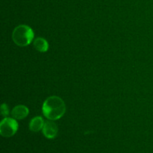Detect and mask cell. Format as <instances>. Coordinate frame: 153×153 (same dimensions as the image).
Returning <instances> with one entry per match:
<instances>
[{
	"label": "cell",
	"instance_id": "obj_8",
	"mask_svg": "<svg viewBox=\"0 0 153 153\" xmlns=\"http://www.w3.org/2000/svg\"><path fill=\"white\" fill-rule=\"evenodd\" d=\"M1 114L2 116L5 117L7 116L9 114V110L8 108H7V105L6 104H2L1 106Z\"/></svg>",
	"mask_w": 153,
	"mask_h": 153
},
{
	"label": "cell",
	"instance_id": "obj_6",
	"mask_svg": "<svg viewBox=\"0 0 153 153\" xmlns=\"http://www.w3.org/2000/svg\"><path fill=\"white\" fill-rule=\"evenodd\" d=\"M44 121L41 117H35L29 123V128L31 131L37 132L43 129L44 126Z\"/></svg>",
	"mask_w": 153,
	"mask_h": 153
},
{
	"label": "cell",
	"instance_id": "obj_2",
	"mask_svg": "<svg viewBox=\"0 0 153 153\" xmlns=\"http://www.w3.org/2000/svg\"><path fill=\"white\" fill-rule=\"evenodd\" d=\"M13 42L19 46H26L34 39V31L26 25H20L14 28L12 34Z\"/></svg>",
	"mask_w": 153,
	"mask_h": 153
},
{
	"label": "cell",
	"instance_id": "obj_3",
	"mask_svg": "<svg viewBox=\"0 0 153 153\" xmlns=\"http://www.w3.org/2000/svg\"><path fill=\"white\" fill-rule=\"evenodd\" d=\"M18 130L17 122L12 118L5 117L0 123V134L5 137L14 135Z\"/></svg>",
	"mask_w": 153,
	"mask_h": 153
},
{
	"label": "cell",
	"instance_id": "obj_5",
	"mask_svg": "<svg viewBox=\"0 0 153 153\" xmlns=\"http://www.w3.org/2000/svg\"><path fill=\"white\" fill-rule=\"evenodd\" d=\"M28 108L25 105H16L12 110L11 115L14 119L22 120L26 117L28 114Z\"/></svg>",
	"mask_w": 153,
	"mask_h": 153
},
{
	"label": "cell",
	"instance_id": "obj_1",
	"mask_svg": "<svg viewBox=\"0 0 153 153\" xmlns=\"http://www.w3.org/2000/svg\"><path fill=\"white\" fill-rule=\"evenodd\" d=\"M43 114L47 119L56 120L64 116L66 105L64 100L59 97L52 96L45 100L42 107Z\"/></svg>",
	"mask_w": 153,
	"mask_h": 153
},
{
	"label": "cell",
	"instance_id": "obj_7",
	"mask_svg": "<svg viewBox=\"0 0 153 153\" xmlns=\"http://www.w3.org/2000/svg\"><path fill=\"white\" fill-rule=\"evenodd\" d=\"M34 47L40 52H45L49 49V43L43 37H37L34 41Z\"/></svg>",
	"mask_w": 153,
	"mask_h": 153
},
{
	"label": "cell",
	"instance_id": "obj_4",
	"mask_svg": "<svg viewBox=\"0 0 153 153\" xmlns=\"http://www.w3.org/2000/svg\"><path fill=\"white\" fill-rule=\"evenodd\" d=\"M58 126L53 121H47L45 123L43 128V133L46 138H55L58 134Z\"/></svg>",
	"mask_w": 153,
	"mask_h": 153
}]
</instances>
